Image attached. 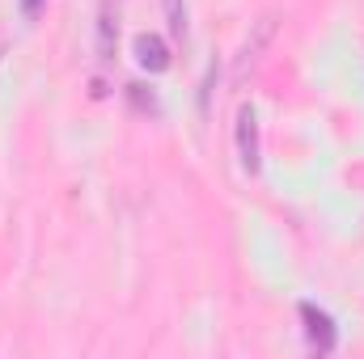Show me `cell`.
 Wrapping results in <instances>:
<instances>
[{
    "label": "cell",
    "mask_w": 364,
    "mask_h": 359,
    "mask_svg": "<svg viewBox=\"0 0 364 359\" xmlns=\"http://www.w3.org/2000/svg\"><path fill=\"white\" fill-rule=\"evenodd\" d=\"M132 51H136V64L144 68V72H170V64H174V55H170V47L157 38V34H136V43H132Z\"/></svg>",
    "instance_id": "cell-3"
},
{
    "label": "cell",
    "mask_w": 364,
    "mask_h": 359,
    "mask_svg": "<svg viewBox=\"0 0 364 359\" xmlns=\"http://www.w3.org/2000/svg\"><path fill=\"white\" fill-rule=\"evenodd\" d=\"M127 97H132L140 110H149V114H161V106H157V97L149 93V85H127Z\"/></svg>",
    "instance_id": "cell-5"
},
{
    "label": "cell",
    "mask_w": 364,
    "mask_h": 359,
    "mask_svg": "<svg viewBox=\"0 0 364 359\" xmlns=\"http://www.w3.org/2000/svg\"><path fill=\"white\" fill-rule=\"evenodd\" d=\"M237 161L250 178L263 170V161H259V110L255 106L237 110Z\"/></svg>",
    "instance_id": "cell-2"
},
{
    "label": "cell",
    "mask_w": 364,
    "mask_h": 359,
    "mask_svg": "<svg viewBox=\"0 0 364 359\" xmlns=\"http://www.w3.org/2000/svg\"><path fill=\"white\" fill-rule=\"evenodd\" d=\"M296 313H301V321H305V338H309V347H314L318 355H331V351H335V343H339L335 317H331L326 309H318L314 300H305Z\"/></svg>",
    "instance_id": "cell-1"
},
{
    "label": "cell",
    "mask_w": 364,
    "mask_h": 359,
    "mask_svg": "<svg viewBox=\"0 0 364 359\" xmlns=\"http://www.w3.org/2000/svg\"><path fill=\"white\" fill-rule=\"evenodd\" d=\"M114 51H119V4L102 0V9H97V55L110 64Z\"/></svg>",
    "instance_id": "cell-4"
},
{
    "label": "cell",
    "mask_w": 364,
    "mask_h": 359,
    "mask_svg": "<svg viewBox=\"0 0 364 359\" xmlns=\"http://www.w3.org/2000/svg\"><path fill=\"white\" fill-rule=\"evenodd\" d=\"M43 4H47V0H21V13H26V17H38Z\"/></svg>",
    "instance_id": "cell-6"
}]
</instances>
